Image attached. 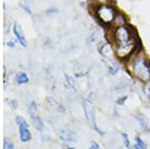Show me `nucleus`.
Returning <instances> with one entry per match:
<instances>
[{
    "label": "nucleus",
    "instance_id": "1",
    "mask_svg": "<svg viewBox=\"0 0 150 149\" xmlns=\"http://www.w3.org/2000/svg\"><path fill=\"white\" fill-rule=\"evenodd\" d=\"M125 64L128 71L137 80L144 83L150 79V58L143 49L133 55Z\"/></svg>",
    "mask_w": 150,
    "mask_h": 149
},
{
    "label": "nucleus",
    "instance_id": "15",
    "mask_svg": "<svg viewBox=\"0 0 150 149\" xmlns=\"http://www.w3.org/2000/svg\"><path fill=\"white\" fill-rule=\"evenodd\" d=\"M122 139H123V142H124V145L125 147L128 148V149H131V143H130V140L128 138V135L126 133H122Z\"/></svg>",
    "mask_w": 150,
    "mask_h": 149
},
{
    "label": "nucleus",
    "instance_id": "11",
    "mask_svg": "<svg viewBox=\"0 0 150 149\" xmlns=\"http://www.w3.org/2000/svg\"><path fill=\"white\" fill-rule=\"evenodd\" d=\"M107 70H108V73H109L110 75L114 76L118 73V71L120 70V66L117 62H115L114 60H112V61H110V63L108 64Z\"/></svg>",
    "mask_w": 150,
    "mask_h": 149
},
{
    "label": "nucleus",
    "instance_id": "16",
    "mask_svg": "<svg viewBox=\"0 0 150 149\" xmlns=\"http://www.w3.org/2000/svg\"><path fill=\"white\" fill-rule=\"evenodd\" d=\"M5 101H6L7 104H8L11 108H13V109H15V108H17V107H18V102L16 101V100H14V99H9V98H7Z\"/></svg>",
    "mask_w": 150,
    "mask_h": 149
},
{
    "label": "nucleus",
    "instance_id": "9",
    "mask_svg": "<svg viewBox=\"0 0 150 149\" xmlns=\"http://www.w3.org/2000/svg\"><path fill=\"white\" fill-rule=\"evenodd\" d=\"M59 137L64 142H71V141H74L75 139L74 133L69 129H62L59 133Z\"/></svg>",
    "mask_w": 150,
    "mask_h": 149
},
{
    "label": "nucleus",
    "instance_id": "22",
    "mask_svg": "<svg viewBox=\"0 0 150 149\" xmlns=\"http://www.w3.org/2000/svg\"><path fill=\"white\" fill-rule=\"evenodd\" d=\"M8 45H9V46H12V47H13V46H14V43H13V42H9V43H8Z\"/></svg>",
    "mask_w": 150,
    "mask_h": 149
},
{
    "label": "nucleus",
    "instance_id": "12",
    "mask_svg": "<svg viewBox=\"0 0 150 149\" xmlns=\"http://www.w3.org/2000/svg\"><path fill=\"white\" fill-rule=\"evenodd\" d=\"M15 80L18 84H25V83H28L29 77L25 72H19L17 75H16Z\"/></svg>",
    "mask_w": 150,
    "mask_h": 149
},
{
    "label": "nucleus",
    "instance_id": "17",
    "mask_svg": "<svg viewBox=\"0 0 150 149\" xmlns=\"http://www.w3.org/2000/svg\"><path fill=\"white\" fill-rule=\"evenodd\" d=\"M3 149H14V145H13V143H12L8 138H5V139H4Z\"/></svg>",
    "mask_w": 150,
    "mask_h": 149
},
{
    "label": "nucleus",
    "instance_id": "14",
    "mask_svg": "<svg viewBox=\"0 0 150 149\" xmlns=\"http://www.w3.org/2000/svg\"><path fill=\"white\" fill-rule=\"evenodd\" d=\"M143 92L144 94L147 96L148 98H150V79L146 82H144L143 84Z\"/></svg>",
    "mask_w": 150,
    "mask_h": 149
},
{
    "label": "nucleus",
    "instance_id": "20",
    "mask_svg": "<svg viewBox=\"0 0 150 149\" xmlns=\"http://www.w3.org/2000/svg\"><path fill=\"white\" fill-rule=\"evenodd\" d=\"M127 99V96H125V97H121V98H119V99L117 100V103L119 105H123L124 104V102H125V100Z\"/></svg>",
    "mask_w": 150,
    "mask_h": 149
},
{
    "label": "nucleus",
    "instance_id": "23",
    "mask_svg": "<svg viewBox=\"0 0 150 149\" xmlns=\"http://www.w3.org/2000/svg\"><path fill=\"white\" fill-rule=\"evenodd\" d=\"M68 149H74V148H72V147H68Z\"/></svg>",
    "mask_w": 150,
    "mask_h": 149
},
{
    "label": "nucleus",
    "instance_id": "5",
    "mask_svg": "<svg viewBox=\"0 0 150 149\" xmlns=\"http://www.w3.org/2000/svg\"><path fill=\"white\" fill-rule=\"evenodd\" d=\"M16 124L19 127V134H20V140L22 142H27L31 139V133L29 131V126L26 120L21 116L16 117Z\"/></svg>",
    "mask_w": 150,
    "mask_h": 149
},
{
    "label": "nucleus",
    "instance_id": "10",
    "mask_svg": "<svg viewBox=\"0 0 150 149\" xmlns=\"http://www.w3.org/2000/svg\"><path fill=\"white\" fill-rule=\"evenodd\" d=\"M136 120L142 131H146L148 129V119H147V117L144 114L138 113L136 115Z\"/></svg>",
    "mask_w": 150,
    "mask_h": 149
},
{
    "label": "nucleus",
    "instance_id": "6",
    "mask_svg": "<svg viewBox=\"0 0 150 149\" xmlns=\"http://www.w3.org/2000/svg\"><path fill=\"white\" fill-rule=\"evenodd\" d=\"M29 109V113H30V117L31 120H32V123L34 127L37 130L42 131L43 128H44V124H43L42 120L40 119V117L38 116L37 114V106H36L35 102H31L28 106Z\"/></svg>",
    "mask_w": 150,
    "mask_h": 149
},
{
    "label": "nucleus",
    "instance_id": "13",
    "mask_svg": "<svg viewBox=\"0 0 150 149\" xmlns=\"http://www.w3.org/2000/svg\"><path fill=\"white\" fill-rule=\"evenodd\" d=\"M135 148L136 149H147V146L141 138L137 137L135 139Z\"/></svg>",
    "mask_w": 150,
    "mask_h": 149
},
{
    "label": "nucleus",
    "instance_id": "3",
    "mask_svg": "<svg viewBox=\"0 0 150 149\" xmlns=\"http://www.w3.org/2000/svg\"><path fill=\"white\" fill-rule=\"evenodd\" d=\"M118 12H119V9L114 4V2L93 5L92 9L93 16L98 21V23L107 29H110L112 27V24L114 22Z\"/></svg>",
    "mask_w": 150,
    "mask_h": 149
},
{
    "label": "nucleus",
    "instance_id": "8",
    "mask_svg": "<svg viewBox=\"0 0 150 149\" xmlns=\"http://www.w3.org/2000/svg\"><path fill=\"white\" fill-rule=\"evenodd\" d=\"M129 23V20H128V17L125 13H123L122 11L118 12L117 16H116L114 22L112 24V27H118V26H122V25H125V24H128ZM111 27V28H112Z\"/></svg>",
    "mask_w": 150,
    "mask_h": 149
},
{
    "label": "nucleus",
    "instance_id": "7",
    "mask_svg": "<svg viewBox=\"0 0 150 149\" xmlns=\"http://www.w3.org/2000/svg\"><path fill=\"white\" fill-rule=\"evenodd\" d=\"M13 33L15 35V37L17 38L19 44L21 45L22 47H26L27 46V40H26V37L23 33L22 27L19 25L18 23H15L13 26Z\"/></svg>",
    "mask_w": 150,
    "mask_h": 149
},
{
    "label": "nucleus",
    "instance_id": "19",
    "mask_svg": "<svg viewBox=\"0 0 150 149\" xmlns=\"http://www.w3.org/2000/svg\"><path fill=\"white\" fill-rule=\"evenodd\" d=\"M21 7H23V9L25 10L26 12H28L29 14H31V9H30V6H29V4L27 3L26 1H23L20 3Z\"/></svg>",
    "mask_w": 150,
    "mask_h": 149
},
{
    "label": "nucleus",
    "instance_id": "18",
    "mask_svg": "<svg viewBox=\"0 0 150 149\" xmlns=\"http://www.w3.org/2000/svg\"><path fill=\"white\" fill-rule=\"evenodd\" d=\"M115 0H92L93 5H98V4H105V3H111L114 2Z\"/></svg>",
    "mask_w": 150,
    "mask_h": 149
},
{
    "label": "nucleus",
    "instance_id": "21",
    "mask_svg": "<svg viewBox=\"0 0 150 149\" xmlns=\"http://www.w3.org/2000/svg\"><path fill=\"white\" fill-rule=\"evenodd\" d=\"M88 149H100V147H99V145L96 142H92L90 145V147H89Z\"/></svg>",
    "mask_w": 150,
    "mask_h": 149
},
{
    "label": "nucleus",
    "instance_id": "4",
    "mask_svg": "<svg viewBox=\"0 0 150 149\" xmlns=\"http://www.w3.org/2000/svg\"><path fill=\"white\" fill-rule=\"evenodd\" d=\"M82 106H83L84 114H85V117H86L87 121H88L89 125L92 127L93 130H95L97 133L101 134V135H104V132L101 130L97 125L96 112H95V107H94V105L89 101V100L84 99L83 101H82Z\"/></svg>",
    "mask_w": 150,
    "mask_h": 149
},
{
    "label": "nucleus",
    "instance_id": "2",
    "mask_svg": "<svg viewBox=\"0 0 150 149\" xmlns=\"http://www.w3.org/2000/svg\"><path fill=\"white\" fill-rule=\"evenodd\" d=\"M138 38V33L130 23L108 29V40L113 46L134 41Z\"/></svg>",
    "mask_w": 150,
    "mask_h": 149
}]
</instances>
